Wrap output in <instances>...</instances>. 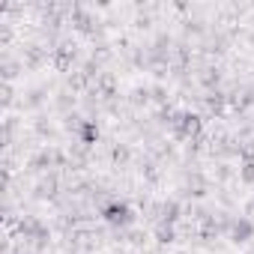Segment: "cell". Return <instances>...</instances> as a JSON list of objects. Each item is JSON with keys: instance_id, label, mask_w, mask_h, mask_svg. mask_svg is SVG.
<instances>
[{"instance_id": "6da1fadb", "label": "cell", "mask_w": 254, "mask_h": 254, "mask_svg": "<svg viewBox=\"0 0 254 254\" xmlns=\"http://www.w3.org/2000/svg\"><path fill=\"white\" fill-rule=\"evenodd\" d=\"M102 221L105 224H111V227H117V230H126V227H132L135 224V209L126 203V200H108L105 206H102Z\"/></svg>"}, {"instance_id": "7a4b0ae2", "label": "cell", "mask_w": 254, "mask_h": 254, "mask_svg": "<svg viewBox=\"0 0 254 254\" xmlns=\"http://www.w3.org/2000/svg\"><path fill=\"white\" fill-rule=\"evenodd\" d=\"M18 233H21V236H24V242H30L36 251H42V248L48 245V239H51L48 227H45L39 218H33V215H27V218H21V221H18Z\"/></svg>"}, {"instance_id": "3957f363", "label": "cell", "mask_w": 254, "mask_h": 254, "mask_svg": "<svg viewBox=\"0 0 254 254\" xmlns=\"http://www.w3.org/2000/svg\"><path fill=\"white\" fill-rule=\"evenodd\" d=\"M200 132H203V117L194 114V111H183L180 126L174 129V135L180 141H200Z\"/></svg>"}, {"instance_id": "277c9868", "label": "cell", "mask_w": 254, "mask_h": 254, "mask_svg": "<svg viewBox=\"0 0 254 254\" xmlns=\"http://www.w3.org/2000/svg\"><path fill=\"white\" fill-rule=\"evenodd\" d=\"M150 215L156 218V224H159V221L177 224V221L183 218V206H180V200H162L159 206H150Z\"/></svg>"}, {"instance_id": "5b68a950", "label": "cell", "mask_w": 254, "mask_h": 254, "mask_svg": "<svg viewBox=\"0 0 254 254\" xmlns=\"http://www.w3.org/2000/svg\"><path fill=\"white\" fill-rule=\"evenodd\" d=\"M227 236H230V242H236V245H245V242H251V239H254V221H251L248 215H239V218H233V224H230Z\"/></svg>"}, {"instance_id": "8992f818", "label": "cell", "mask_w": 254, "mask_h": 254, "mask_svg": "<svg viewBox=\"0 0 254 254\" xmlns=\"http://www.w3.org/2000/svg\"><path fill=\"white\" fill-rule=\"evenodd\" d=\"M75 60H78V45H75V42H60V45L54 48V66H57L60 72H69Z\"/></svg>"}, {"instance_id": "52a82bcc", "label": "cell", "mask_w": 254, "mask_h": 254, "mask_svg": "<svg viewBox=\"0 0 254 254\" xmlns=\"http://www.w3.org/2000/svg\"><path fill=\"white\" fill-rule=\"evenodd\" d=\"M54 165H66L63 153H57V150H42V153H36L30 159V171H48Z\"/></svg>"}, {"instance_id": "ba28073f", "label": "cell", "mask_w": 254, "mask_h": 254, "mask_svg": "<svg viewBox=\"0 0 254 254\" xmlns=\"http://www.w3.org/2000/svg\"><path fill=\"white\" fill-rule=\"evenodd\" d=\"M75 135H78V144L90 150L99 141V126H96V120H81V126L75 129Z\"/></svg>"}, {"instance_id": "9c48e42d", "label": "cell", "mask_w": 254, "mask_h": 254, "mask_svg": "<svg viewBox=\"0 0 254 254\" xmlns=\"http://www.w3.org/2000/svg\"><path fill=\"white\" fill-rule=\"evenodd\" d=\"M72 24H75L81 33H93V30H96V18H93L84 6H78V3L72 6Z\"/></svg>"}, {"instance_id": "30bf717a", "label": "cell", "mask_w": 254, "mask_h": 254, "mask_svg": "<svg viewBox=\"0 0 254 254\" xmlns=\"http://www.w3.org/2000/svg\"><path fill=\"white\" fill-rule=\"evenodd\" d=\"M57 189H60V180H57V174H48V177H42L39 183H36V197L39 200H45V197H54L57 194Z\"/></svg>"}, {"instance_id": "8fae6325", "label": "cell", "mask_w": 254, "mask_h": 254, "mask_svg": "<svg viewBox=\"0 0 254 254\" xmlns=\"http://www.w3.org/2000/svg\"><path fill=\"white\" fill-rule=\"evenodd\" d=\"M203 105H206V111H209V114H221V111H224V105H227V96H224L221 90H212V93H206V96H203Z\"/></svg>"}, {"instance_id": "7c38bea8", "label": "cell", "mask_w": 254, "mask_h": 254, "mask_svg": "<svg viewBox=\"0 0 254 254\" xmlns=\"http://www.w3.org/2000/svg\"><path fill=\"white\" fill-rule=\"evenodd\" d=\"M186 194H191V197H200V194H206V180L200 177V174H189L186 177V189H183Z\"/></svg>"}, {"instance_id": "4fadbf2b", "label": "cell", "mask_w": 254, "mask_h": 254, "mask_svg": "<svg viewBox=\"0 0 254 254\" xmlns=\"http://www.w3.org/2000/svg\"><path fill=\"white\" fill-rule=\"evenodd\" d=\"M174 239H177V224L159 221V224H156V242H159V245H171Z\"/></svg>"}, {"instance_id": "5bb4252c", "label": "cell", "mask_w": 254, "mask_h": 254, "mask_svg": "<svg viewBox=\"0 0 254 254\" xmlns=\"http://www.w3.org/2000/svg\"><path fill=\"white\" fill-rule=\"evenodd\" d=\"M218 81H221V72H218V69H212V66H209V69H203V72H200V84H203L209 93L218 87Z\"/></svg>"}, {"instance_id": "9a60e30c", "label": "cell", "mask_w": 254, "mask_h": 254, "mask_svg": "<svg viewBox=\"0 0 254 254\" xmlns=\"http://www.w3.org/2000/svg\"><path fill=\"white\" fill-rule=\"evenodd\" d=\"M239 159H242V162H254V138L239 141Z\"/></svg>"}, {"instance_id": "2e32d148", "label": "cell", "mask_w": 254, "mask_h": 254, "mask_svg": "<svg viewBox=\"0 0 254 254\" xmlns=\"http://www.w3.org/2000/svg\"><path fill=\"white\" fill-rule=\"evenodd\" d=\"M239 180L248 183V186H254V162H242V168H239Z\"/></svg>"}, {"instance_id": "e0dca14e", "label": "cell", "mask_w": 254, "mask_h": 254, "mask_svg": "<svg viewBox=\"0 0 254 254\" xmlns=\"http://www.w3.org/2000/svg\"><path fill=\"white\" fill-rule=\"evenodd\" d=\"M114 162H126V159H129V150H126V147H114Z\"/></svg>"}, {"instance_id": "ac0fdd59", "label": "cell", "mask_w": 254, "mask_h": 254, "mask_svg": "<svg viewBox=\"0 0 254 254\" xmlns=\"http://www.w3.org/2000/svg\"><path fill=\"white\" fill-rule=\"evenodd\" d=\"M245 215L254 221V200H248V203H245Z\"/></svg>"}]
</instances>
